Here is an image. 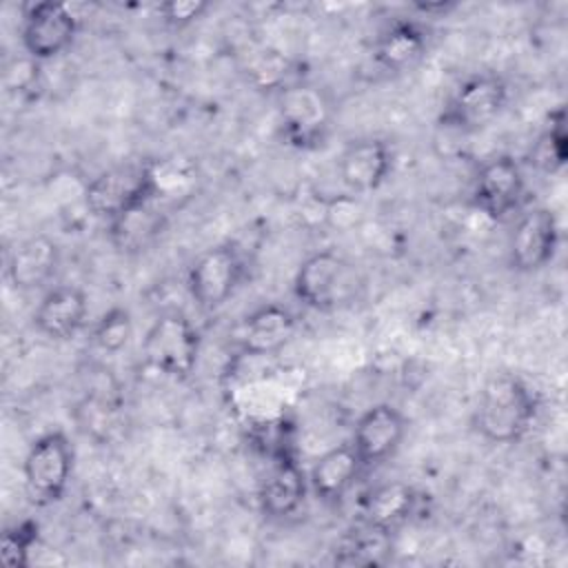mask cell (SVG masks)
<instances>
[{
	"instance_id": "cell-11",
	"label": "cell",
	"mask_w": 568,
	"mask_h": 568,
	"mask_svg": "<svg viewBox=\"0 0 568 568\" xmlns=\"http://www.w3.org/2000/svg\"><path fill=\"white\" fill-rule=\"evenodd\" d=\"M526 178L513 155H495L484 162L473 184V206L493 222H501L521 209Z\"/></svg>"
},
{
	"instance_id": "cell-18",
	"label": "cell",
	"mask_w": 568,
	"mask_h": 568,
	"mask_svg": "<svg viewBox=\"0 0 568 568\" xmlns=\"http://www.w3.org/2000/svg\"><path fill=\"white\" fill-rule=\"evenodd\" d=\"M297 320L282 304H262L251 311L237 331V346L244 355H271L282 351L295 335Z\"/></svg>"
},
{
	"instance_id": "cell-1",
	"label": "cell",
	"mask_w": 568,
	"mask_h": 568,
	"mask_svg": "<svg viewBox=\"0 0 568 568\" xmlns=\"http://www.w3.org/2000/svg\"><path fill=\"white\" fill-rule=\"evenodd\" d=\"M539 397L530 384L515 373L490 375L475 402L473 426L490 444H515L535 424Z\"/></svg>"
},
{
	"instance_id": "cell-24",
	"label": "cell",
	"mask_w": 568,
	"mask_h": 568,
	"mask_svg": "<svg viewBox=\"0 0 568 568\" xmlns=\"http://www.w3.org/2000/svg\"><path fill=\"white\" fill-rule=\"evenodd\" d=\"M38 546H40V524L36 519L16 521L2 532L0 559L9 568H27Z\"/></svg>"
},
{
	"instance_id": "cell-23",
	"label": "cell",
	"mask_w": 568,
	"mask_h": 568,
	"mask_svg": "<svg viewBox=\"0 0 568 568\" xmlns=\"http://www.w3.org/2000/svg\"><path fill=\"white\" fill-rule=\"evenodd\" d=\"M568 153V133H566V111L559 106L555 113H550V122L544 126V131L537 135L528 162L539 173H557L566 164Z\"/></svg>"
},
{
	"instance_id": "cell-27",
	"label": "cell",
	"mask_w": 568,
	"mask_h": 568,
	"mask_svg": "<svg viewBox=\"0 0 568 568\" xmlns=\"http://www.w3.org/2000/svg\"><path fill=\"white\" fill-rule=\"evenodd\" d=\"M419 13H426V16H433V13H448V11H453L455 7H457V2H453V0H439V2H415L413 4Z\"/></svg>"
},
{
	"instance_id": "cell-20",
	"label": "cell",
	"mask_w": 568,
	"mask_h": 568,
	"mask_svg": "<svg viewBox=\"0 0 568 568\" xmlns=\"http://www.w3.org/2000/svg\"><path fill=\"white\" fill-rule=\"evenodd\" d=\"M428 51V36L422 24L413 20H395L388 24L375 47H373V62L393 75L406 73L415 69Z\"/></svg>"
},
{
	"instance_id": "cell-22",
	"label": "cell",
	"mask_w": 568,
	"mask_h": 568,
	"mask_svg": "<svg viewBox=\"0 0 568 568\" xmlns=\"http://www.w3.org/2000/svg\"><path fill=\"white\" fill-rule=\"evenodd\" d=\"M393 555V532L359 521L335 546L333 564L337 566H382Z\"/></svg>"
},
{
	"instance_id": "cell-14",
	"label": "cell",
	"mask_w": 568,
	"mask_h": 568,
	"mask_svg": "<svg viewBox=\"0 0 568 568\" xmlns=\"http://www.w3.org/2000/svg\"><path fill=\"white\" fill-rule=\"evenodd\" d=\"M306 493L308 475L300 466L297 457L286 448L277 450L275 462L257 493L262 515L268 519H288L302 508Z\"/></svg>"
},
{
	"instance_id": "cell-8",
	"label": "cell",
	"mask_w": 568,
	"mask_h": 568,
	"mask_svg": "<svg viewBox=\"0 0 568 568\" xmlns=\"http://www.w3.org/2000/svg\"><path fill=\"white\" fill-rule=\"evenodd\" d=\"M508 104V84L497 73H475L466 78L446 100L439 126L457 133H475L488 126Z\"/></svg>"
},
{
	"instance_id": "cell-9",
	"label": "cell",
	"mask_w": 568,
	"mask_h": 568,
	"mask_svg": "<svg viewBox=\"0 0 568 568\" xmlns=\"http://www.w3.org/2000/svg\"><path fill=\"white\" fill-rule=\"evenodd\" d=\"M78 36V18L62 2H31L24 7L20 40L36 62H49L71 49Z\"/></svg>"
},
{
	"instance_id": "cell-15",
	"label": "cell",
	"mask_w": 568,
	"mask_h": 568,
	"mask_svg": "<svg viewBox=\"0 0 568 568\" xmlns=\"http://www.w3.org/2000/svg\"><path fill=\"white\" fill-rule=\"evenodd\" d=\"M337 173L348 191L373 193L393 173V151L379 138L353 140L337 158Z\"/></svg>"
},
{
	"instance_id": "cell-19",
	"label": "cell",
	"mask_w": 568,
	"mask_h": 568,
	"mask_svg": "<svg viewBox=\"0 0 568 568\" xmlns=\"http://www.w3.org/2000/svg\"><path fill=\"white\" fill-rule=\"evenodd\" d=\"M364 464L353 448L351 442L328 448L324 455H320L308 475V488L326 504H337L346 497V493L353 488V484L364 473Z\"/></svg>"
},
{
	"instance_id": "cell-10",
	"label": "cell",
	"mask_w": 568,
	"mask_h": 568,
	"mask_svg": "<svg viewBox=\"0 0 568 568\" xmlns=\"http://www.w3.org/2000/svg\"><path fill=\"white\" fill-rule=\"evenodd\" d=\"M559 246V222L552 209H526L508 240V264L515 273L528 275L546 268Z\"/></svg>"
},
{
	"instance_id": "cell-16",
	"label": "cell",
	"mask_w": 568,
	"mask_h": 568,
	"mask_svg": "<svg viewBox=\"0 0 568 568\" xmlns=\"http://www.w3.org/2000/svg\"><path fill=\"white\" fill-rule=\"evenodd\" d=\"M169 213L162 206L160 197H151L106 222V235L118 253L138 255L160 240Z\"/></svg>"
},
{
	"instance_id": "cell-26",
	"label": "cell",
	"mask_w": 568,
	"mask_h": 568,
	"mask_svg": "<svg viewBox=\"0 0 568 568\" xmlns=\"http://www.w3.org/2000/svg\"><path fill=\"white\" fill-rule=\"evenodd\" d=\"M209 9H211V2L206 0H169L158 4V16L166 27L184 29L197 22Z\"/></svg>"
},
{
	"instance_id": "cell-2",
	"label": "cell",
	"mask_w": 568,
	"mask_h": 568,
	"mask_svg": "<svg viewBox=\"0 0 568 568\" xmlns=\"http://www.w3.org/2000/svg\"><path fill=\"white\" fill-rule=\"evenodd\" d=\"M364 282L342 253L333 248L306 255L293 277V295L306 308L317 313H335L355 304Z\"/></svg>"
},
{
	"instance_id": "cell-25",
	"label": "cell",
	"mask_w": 568,
	"mask_h": 568,
	"mask_svg": "<svg viewBox=\"0 0 568 568\" xmlns=\"http://www.w3.org/2000/svg\"><path fill=\"white\" fill-rule=\"evenodd\" d=\"M133 337V317L124 306L106 308L91 326V342L102 353H120Z\"/></svg>"
},
{
	"instance_id": "cell-3",
	"label": "cell",
	"mask_w": 568,
	"mask_h": 568,
	"mask_svg": "<svg viewBox=\"0 0 568 568\" xmlns=\"http://www.w3.org/2000/svg\"><path fill=\"white\" fill-rule=\"evenodd\" d=\"M151 197H160L158 162L153 160L118 162L98 173L84 189L87 211L104 222Z\"/></svg>"
},
{
	"instance_id": "cell-4",
	"label": "cell",
	"mask_w": 568,
	"mask_h": 568,
	"mask_svg": "<svg viewBox=\"0 0 568 568\" xmlns=\"http://www.w3.org/2000/svg\"><path fill=\"white\" fill-rule=\"evenodd\" d=\"M277 113L282 138L293 149H320L331 133L333 102L317 84L291 82L277 91Z\"/></svg>"
},
{
	"instance_id": "cell-6",
	"label": "cell",
	"mask_w": 568,
	"mask_h": 568,
	"mask_svg": "<svg viewBox=\"0 0 568 568\" xmlns=\"http://www.w3.org/2000/svg\"><path fill=\"white\" fill-rule=\"evenodd\" d=\"M200 331L180 311H166L153 320L142 339L146 366L164 377L186 379L200 357Z\"/></svg>"
},
{
	"instance_id": "cell-7",
	"label": "cell",
	"mask_w": 568,
	"mask_h": 568,
	"mask_svg": "<svg viewBox=\"0 0 568 568\" xmlns=\"http://www.w3.org/2000/svg\"><path fill=\"white\" fill-rule=\"evenodd\" d=\"M75 448L67 433L47 430L36 437L22 462V475L31 499L38 506L60 501L71 484Z\"/></svg>"
},
{
	"instance_id": "cell-12",
	"label": "cell",
	"mask_w": 568,
	"mask_h": 568,
	"mask_svg": "<svg viewBox=\"0 0 568 568\" xmlns=\"http://www.w3.org/2000/svg\"><path fill=\"white\" fill-rule=\"evenodd\" d=\"M408 433L406 415L393 404H373L355 422L353 448L357 450L364 468H373L390 459Z\"/></svg>"
},
{
	"instance_id": "cell-5",
	"label": "cell",
	"mask_w": 568,
	"mask_h": 568,
	"mask_svg": "<svg viewBox=\"0 0 568 568\" xmlns=\"http://www.w3.org/2000/svg\"><path fill=\"white\" fill-rule=\"evenodd\" d=\"M246 255L235 242H222L202 251L186 271V288L204 313L222 308L246 277Z\"/></svg>"
},
{
	"instance_id": "cell-17",
	"label": "cell",
	"mask_w": 568,
	"mask_h": 568,
	"mask_svg": "<svg viewBox=\"0 0 568 568\" xmlns=\"http://www.w3.org/2000/svg\"><path fill=\"white\" fill-rule=\"evenodd\" d=\"M60 246L49 235H31L22 240L9 257L7 275L18 291H40L49 288L51 280L60 268Z\"/></svg>"
},
{
	"instance_id": "cell-13",
	"label": "cell",
	"mask_w": 568,
	"mask_h": 568,
	"mask_svg": "<svg viewBox=\"0 0 568 568\" xmlns=\"http://www.w3.org/2000/svg\"><path fill=\"white\" fill-rule=\"evenodd\" d=\"M89 297L75 284L49 286L33 311L36 331L53 342L73 339L87 324Z\"/></svg>"
},
{
	"instance_id": "cell-21",
	"label": "cell",
	"mask_w": 568,
	"mask_h": 568,
	"mask_svg": "<svg viewBox=\"0 0 568 568\" xmlns=\"http://www.w3.org/2000/svg\"><path fill=\"white\" fill-rule=\"evenodd\" d=\"M419 506L417 490L406 481H386L368 490L359 504V521L395 532Z\"/></svg>"
}]
</instances>
